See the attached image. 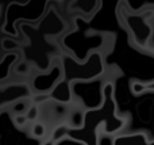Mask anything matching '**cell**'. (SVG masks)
Here are the masks:
<instances>
[{"label": "cell", "mask_w": 154, "mask_h": 145, "mask_svg": "<svg viewBox=\"0 0 154 145\" xmlns=\"http://www.w3.org/2000/svg\"><path fill=\"white\" fill-rule=\"evenodd\" d=\"M126 125H127V118L118 114L115 87L112 83L107 81L104 86V102L101 107L85 110L84 125L79 129H73L69 125H61L56 128L50 141L54 144L65 134H69L84 141L87 145H96L99 144L97 133L100 128L106 134H116L125 129Z\"/></svg>", "instance_id": "obj_1"}, {"label": "cell", "mask_w": 154, "mask_h": 145, "mask_svg": "<svg viewBox=\"0 0 154 145\" xmlns=\"http://www.w3.org/2000/svg\"><path fill=\"white\" fill-rule=\"evenodd\" d=\"M87 26V18L82 15H76L75 30L66 33L60 39L62 48L77 61H85L93 52H103L107 45L111 43L108 34L100 30H85Z\"/></svg>", "instance_id": "obj_2"}, {"label": "cell", "mask_w": 154, "mask_h": 145, "mask_svg": "<svg viewBox=\"0 0 154 145\" xmlns=\"http://www.w3.org/2000/svg\"><path fill=\"white\" fill-rule=\"evenodd\" d=\"M65 22L61 19V16L57 14V11L54 8H49L46 15L38 22L37 24L32 23H20L19 29L20 31L29 38L30 45L26 49V58L31 60L35 62V65H38V61L41 57V54L48 58L46 56V37L48 35H57L60 33H62L65 30ZM49 60V58H48Z\"/></svg>", "instance_id": "obj_3"}, {"label": "cell", "mask_w": 154, "mask_h": 145, "mask_svg": "<svg viewBox=\"0 0 154 145\" xmlns=\"http://www.w3.org/2000/svg\"><path fill=\"white\" fill-rule=\"evenodd\" d=\"M116 15L120 24L128 33L131 43L139 49H147L154 35V10L145 8L141 11H133L126 3H120L116 8Z\"/></svg>", "instance_id": "obj_4"}, {"label": "cell", "mask_w": 154, "mask_h": 145, "mask_svg": "<svg viewBox=\"0 0 154 145\" xmlns=\"http://www.w3.org/2000/svg\"><path fill=\"white\" fill-rule=\"evenodd\" d=\"M49 2L50 0H27L26 3L11 2L5 11V22L2 27L3 33L18 37V19L37 24L48 12Z\"/></svg>", "instance_id": "obj_5"}, {"label": "cell", "mask_w": 154, "mask_h": 145, "mask_svg": "<svg viewBox=\"0 0 154 145\" xmlns=\"http://www.w3.org/2000/svg\"><path fill=\"white\" fill-rule=\"evenodd\" d=\"M61 64L64 79L68 81L91 80L101 77L106 73V60L103 52H93L85 61H77L70 54H62Z\"/></svg>", "instance_id": "obj_6"}, {"label": "cell", "mask_w": 154, "mask_h": 145, "mask_svg": "<svg viewBox=\"0 0 154 145\" xmlns=\"http://www.w3.org/2000/svg\"><path fill=\"white\" fill-rule=\"evenodd\" d=\"M104 81L103 76L91 80H75L70 81L73 99L80 103L85 110L101 107L104 102Z\"/></svg>", "instance_id": "obj_7"}, {"label": "cell", "mask_w": 154, "mask_h": 145, "mask_svg": "<svg viewBox=\"0 0 154 145\" xmlns=\"http://www.w3.org/2000/svg\"><path fill=\"white\" fill-rule=\"evenodd\" d=\"M14 122V118L7 111L0 113V144L15 145H38L39 141L35 137H29L26 133L19 130Z\"/></svg>", "instance_id": "obj_8"}, {"label": "cell", "mask_w": 154, "mask_h": 145, "mask_svg": "<svg viewBox=\"0 0 154 145\" xmlns=\"http://www.w3.org/2000/svg\"><path fill=\"white\" fill-rule=\"evenodd\" d=\"M64 79L62 64H54L46 72L38 73L32 77L31 88L38 94H49Z\"/></svg>", "instance_id": "obj_9"}, {"label": "cell", "mask_w": 154, "mask_h": 145, "mask_svg": "<svg viewBox=\"0 0 154 145\" xmlns=\"http://www.w3.org/2000/svg\"><path fill=\"white\" fill-rule=\"evenodd\" d=\"M23 98H32L31 88L24 83L11 84L3 90L0 88V109L7 105H12L14 102Z\"/></svg>", "instance_id": "obj_10"}, {"label": "cell", "mask_w": 154, "mask_h": 145, "mask_svg": "<svg viewBox=\"0 0 154 145\" xmlns=\"http://www.w3.org/2000/svg\"><path fill=\"white\" fill-rule=\"evenodd\" d=\"M101 5V0H73L70 3L69 8L75 12L81 14L84 18L92 19L93 15H96L97 10Z\"/></svg>", "instance_id": "obj_11"}, {"label": "cell", "mask_w": 154, "mask_h": 145, "mask_svg": "<svg viewBox=\"0 0 154 145\" xmlns=\"http://www.w3.org/2000/svg\"><path fill=\"white\" fill-rule=\"evenodd\" d=\"M50 98L56 102L61 103V105H66L70 103L73 99V92H72V87H70V81L62 79L50 92Z\"/></svg>", "instance_id": "obj_12"}, {"label": "cell", "mask_w": 154, "mask_h": 145, "mask_svg": "<svg viewBox=\"0 0 154 145\" xmlns=\"http://www.w3.org/2000/svg\"><path fill=\"white\" fill-rule=\"evenodd\" d=\"M114 145H149V136L145 132H135L128 134H120L112 140Z\"/></svg>", "instance_id": "obj_13"}, {"label": "cell", "mask_w": 154, "mask_h": 145, "mask_svg": "<svg viewBox=\"0 0 154 145\" xmlns=\"http://www.w3.org/2000/svg\"><path fill=\"white\" fill-rule=\"evenodd\" d=\"M19 60L18 53H7L2 60H0V81L5 80L10 75L11 67Z\"/></svg>", "instance_id": "obj_14"}, {"label": "cell", "mask_w": 154, "mask_h": 145, "mask_svg": "<svg viewBox=\"0 0 154 145\" xmlns=\"http://www.w3.org/2000/svg\"><path fill=\"white\" fill-rule=\"evenodd\" d=\"M84 114L85 109L82 106H80L79 109H73L72 114L69 117V126L73 129H79L84 125Z\"/></svg>", "instance_id": "obj_15"}, {"label": "cell", "mask_w": 154, "mask_h": 145, "mask_svg": "<svg viewBox=\"0 0 154 145\" xmlns=\"http://www.w3.org/2000/svg\"><path fill=\"white\" fill-rule=\"evenodd\" d=\"M30 107H31L30 98H23V99H19L16 102H14L12 106H11V110L15 114H26Z\"/></svg>", "instance_id": "obj_16"}, {"label": "cell", "mask_w": 154, "mask_h": 145, "mask_svg": "<svg viewBox=\"0 0 154 145\" xmlns=\"http://www.w3.org/2000/svg\"><path fill=\"white\" fill-rule=\"evenodd\" d=\"M54 145H87L84 141L79 140V138L73 137V136H69V134H65L64 137H61L60 140H57Z\"/></svg>", "instance_id": "obj_17"}, {"label": "cell", "mask_w": 154, "mask_h": 145, "mask_svg": "<svg viewBox=\"0 0 154 145\" xmlns=\"http://www.w3.org/2000/svg\"><path fill=\"white\" fill-rule=\"evenodd\" d=\"M130 90L134 95H142L145 91H147V87H146V84L142 83V81L133 80L130 83Z\"/></svg>", "instance_id": "obj_18"}, {"label": "cell", "mask_w": 154, "mask_h": 145, "mask_svg": "<svg viewBox=\"0 0 154 145\" xmlns=\"http://www.w3.org/2000/svg\"><path fill=\"white\" fill-rule=\"evenodd\" d=\"M46 134V128L43 124H41V122H35L34 125L31 126V136L35 138H42L43 136Z\"/></svg>", "instance_id": "obj_19"}, {"label": "cell", "mask_w": 154, "mask_h": 145, "mask_svg": "<svg viewBox=\"0 0 154 145\" xmlns=\"http://www.w3.org/2000/svg\"><path fill=\"white\" fill-rule=\"evenodd\" d=\"M14 122H15V125L18 128H23L24 125L29 122V118H27V115H24V114H15Z\"/></svg>", "instance_id": "obj_20"}, {"label": "cell", "mask_w": 154, "mask_h": 145, "mask_svg": "<svg viewBox=\"0 0 154 145\" xmlns=\"http://www.w3.org/2000/svg\"><path fill=\"white\" fill-rule=\"evenodd\" d=\"M38 114H39V110H38V106L37 105H31V107L29 109V111L26 113L27 118L29 121H35L38 118Z\"/></svg>", "instance_id": "obj_21"}, {"label": "cell", "mask_w": 154, "mask_h": 145, "mask_svg": "<svg viewBox=\"0 0 154 145\" xmlns=\"http://www.w3.org/2000/svg\"><path fill=\"white\" fill-rule=\"evenodd\" d=\"M15 72L19 73V75H22V73H27L29 72V65H27L26 62H22V64H19L18 67L15 68Z\"/></svg>", "instance_id": "obj_22"}, {"label": "cell", "mask_w": 154, "mask_h": 145, "mask_svg": "<svg viewBox=\"0 0 154 145\" xmlns=\"http://www.w3.org/2000/svg\"><path fill=\"white\" fill-rule=\"evenodd\" d=\"M32 98H34V102H35V103L45 102V100L51 99V98H50V94H39V95H37V96H32Z\"/></svg>", "instance_id": "obj_23"}, {"label": "cell", "mask_w": 154, "mask_h": 145, "mask_svg": "<svg viewBox=\"0 0 154 145\" xmlns=\"http://www.w3.org/2000/svg\"><path fill=\"white\" fill-rule=\"evenodd\" d=\"M146 87H147V91H154V81H150V83H147Z\"/></svg>", "instance_id": "obj_24"}, {"label": "cell", "mask_w": 154, "mask_h": 145, "mask_svg": "<svg viewBox=\"0 0 154 145\" xmlns=\"http://www.w3.org/2000/svg\"><path fill=\"white\" fill-rule=\"evenodd\" d=\"M149 145H154V140H153V141H150V144H149Z\"/></svg>", "instance_id": "obj_25"}]
</instances>
